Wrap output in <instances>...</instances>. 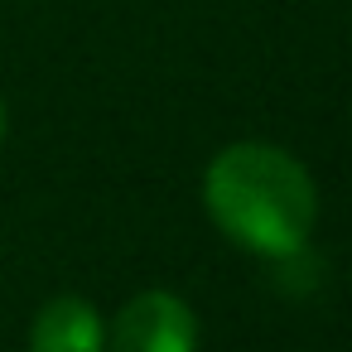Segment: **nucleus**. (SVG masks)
<instances>
[{"instance_id":"nucleus-4","label":"nucleus","mask_w":352,"mask_h":352,"mask_svg":"<svg viewBox=\"0 0 352 352\" xmlns=\"http://www.w3.org/2000/svg\"><path fill=\"white\" fill-rule=\"evenodd\" d=\"M0 135H6V102H0Z\"/></svg>"},{"instance_id":"nucleus-1","label":"nucleus","mask_w":352,"mask_h":352,"mask_svg":"<svg viewBox=\"0 0 352 352\" xmlns=\"http://www.w3.org/2000/svg\"><path fill=\"white\" fill-rule=\"evenodd\" d=\"M212 222L256 256H294L318 222V188L309 169L280 145H227L203 174Z\"/></svg>"},{"instance_id":"nucleus-3","label":"nucleus","mask_w":352,"mask_h":352,"mask_svg":"<svg viewBox=\"0 0 352 352\" xmlns=\"http://www.w3.org/2000/svg\"><path fill=\"white\" fill-rule=\"evenodd\" d=\"M102 347H107V328L87 299L58 294L34 314L30 352H102Z\"/></svg>"},{"instance_id":"nucleus-2","label":"nucleus","mask_w":352,"mask_h":352,"mask_svg":"<svg viewBox=\"0 0 352 352\" xmlns=\"http://www.w3.org/2000/svg\"><path fill=\"white\" fill-rule=\"evenodd\" d=\"M111 352H198V314L169 289H145L116 314Z\"/></svg>"}]
</instances>
